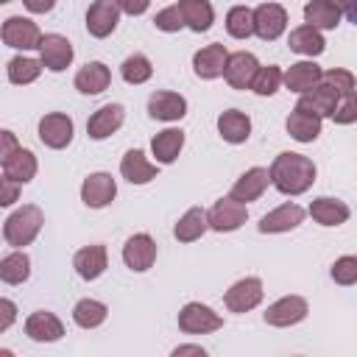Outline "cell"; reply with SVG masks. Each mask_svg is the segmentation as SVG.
<instances>
[{"label":"cell","mask_w":357,"mask_h":357,"mask_svg":"<svg viewBox=\"0 0 357 357\" xmlns=\"http://www.w3.org/2000/svg\"><path fill=\"white\" fill-rule=\"evenodd\" d=\"M0 312H3V318H0V332H8V326H11L14 318H17V304H14L11 298H0Z\"/></svg>","instance_id":"obj_45"},{"label":"cell","mask_w":357,"mask_h":357,"mask_svg":"<svg viewBox=\"0 0 357 357\" xmlns=\"http://www.w3.org/2000/svg\"><path fill=\"white\" fill-rule=\"evenodd\" d=\"M22 6H25L31 14H47V11H53L56 0H22Z\"/></svg>","instance_id":"obj_49"},{"label":"cell","mask_w":357,"mask_h":357,"mask_svg":"<svg viewBox=\"0 0 357 357\" xmlns=\"http://www.w3.org/2000/svg\"><path fill=\"white\" fill-rule=\"evenodd\" d=\"M226 61H229V50H226V45L212 42V45L195 50V56H192V70H195L198 78L212 81V78H220V75H223Z\"/></svg>","instance_id":"obj_15"},{"label":"cell","mask_w":357,"mask_h":357,"mask_svg":"<svg viewBox=\"0 0 357 357\" xmlns=\"http://www.w3.org/2000/svg\"><path fill=\"white\" fill-rule=\"evenodd\" d=\"M287 28V11L279 3H262L254 8V33L262 42H276Z\"/></svg>","instance_id":"obj_9"},{"label":"cell","mask_w":357,"mask_h":357,"mask_svg":"<svg viewBox=\"0 0 357 357\" xmlns=\"http://www.w3.org/2000/svg\"><path fill=\"white\" fill-rule=\"evenodd\" d=\"M343 20V11L332 6L329 0H310L304 6V22L318 28V31H335Z\"/></svg>","instance_id":"obj_33"},{"label":"cell","mask_w":357,"mask_h":357,"mask_svg":"<svg viewBox=\"0 0 357 357\" xmlns=\"http://www.w3.org/2000/svg\"><path fill=\"white\" fill-rule=\"evenodd\" d=\"M0 3H8V0H0Z\"/></svg>","instance_id":"obj_52"},{"label":"cell","mask_w":357,"mask_h":357,"mask_svg":"<svg viewBox=\"0 0 357 357\" xmlns=\"http://www.w3.org/2000/svg\"><path fill=\"white\" fill-rule=\"evenodd\" d=\"M31 276V257L22 248H14L0 259V279L6 284H22Z\"/></svg>","instance_id":"obj_35"},{"label":"cell","mask_w":357,"mask_h":357,"mask_svg":"<svg viewBox=\"0 0 357 357\" xmlns=\"http://www.w3.org/2000/svg\"><path fill=\"white\" fill-rule=\"evenodd\" d=\"M178 8H181V17H184V25L195 33H204L212 28L215 22V8L209 0H178Z\"/></svg>","instance_id":"obj_34"},{"label":"cell","mask_w":357,"mask_h":357,"mask_svg":"<svg viewBox=\"0 0 357 357\" xmlns=\"http://www.w3.org/2000/svg\"><path fill=\"white\" fill-rule=\"evenodd\" d=\"M120 6L114 0H95L89 8H86V31L95 36V39H106L114 33L117 22H120Z\"/></svg>","instance_id":"obj_14"},{"label":"cell","mask_w":357,"mask_h":357,"mask_svg":"<svg viewBox=\"0 0 357 357\" xmlns=\"http://www.w3.org/2000/svg\"><path fill=\"white\" fill-rule=\"evenodd\" d=\"M153 25H156L159 31H165V33H176V31H181V28H187V25H184V17H181L178 3H173V6L162 8V11L153 17Z\"/></svg>","instance_id":"obj_43"},{"label":"cell","mask_w":357,"mask_h":357,"mask_svg":"<svg viewBox=\"0 0 357 357\" xmlns=\"http://www.w3.org/2000/svg\"><path fill=\"white\" fill-rule=\"evenodd\" d=\"M259 67H262V64L257 61L254 53H248V50H237V53H229L223 78H226V84H229L231 89H251V84H254Z\"/></svg>","instance_id":"obj_10"},{"label":"cell","mask_w":357,"mask_h":357,"mask_svg":"<svg viewBox=\"0 0 357 357\" xmlns=\"http://www.w3.org/2000/svg\"><path fill=\"white\" fill-rule=\"evenodd\" d=\"M120 173H123V178H126L128 184H148V181L156 178L159 165L148 162V156H145L139 148H131V151H126V156L120 159Z\"/></svg>","instance_id":"obj_24"},{"label":"cell","mask_w":357,"mask_h":357,"mask_svg":"<svg viewBox=\"0 0 357 357\" xmlns=\"http://www.w3.org/2000/svg\"><path fill=\"white\" fill-rule=\"evenodd\" d=\"M184 148V131L181 128H165L151 139V153L156 156V165H173Z\"/></svg>","instance_id":"obj_30"},{"label":"cell","mask_w":357,"mask_h":357,"mask_svg":"<svg viewBox=\"0 0 357 357\" xmlns=\"http://www.w3.org/2000/svg\"><path fill=\"white\" fill-rule=\"evenodd\" d=\"M73 268H75V273H78L81 279H86V282L100 279V276H103V271L109 268L106 245L95 243V245H84V248H78V251H75V257H73Z\"/></svg>","instance_id":"obj_19"},{"label":"cell","mask_w":357,"mask_h":357,"mask_svg":"<svg viewBox=\"0 0 357 357\" xmlns=\"http://www.w3.org/2000/svg\"><path fill=\"white\" fill-rule=\"evenodd\" d=\"M332 120H335L337 126H351V123H357V86H354L351 92H346V95L337 100V106H335V112H332Z\"/></svg>","instance_id":"obj_42"},{"label":"cell","mask_w":357,"mask_h":357,"mask_svg":"<svg viewBox=\"0 0 357 357\" xmlns=\"http://www.w3.org/2000/svg\"><path fill=\"white\" fill-rule=\"evenodd\" d=\"M25 335L33 343H56L64 337V324L59 321V315L47 310H36L25 318Z\"/></svg>","instance_id":"obj_17"},{"label":"cell","mask_w":357,"mask_h":357,"mask_svg":"<svg viewBox=\"0 0 357 357\" xmlns=\"http://www.w3.org/2000/svg\"><path fill=\"white\" fill-rule=\"evenodd\" d=\"M117 195V181L112 178V173H89L81 184V201L89 206V209H103L114 201Z\"/></svg>","instance_id":"obj_11"},{"label":"cell","mask_w":357,"mask_h":357,"mask_svg":"<svg viewBox=\"0 0 357 357\" xmlns=\"http://www.w3.org/2000/svg\"><path fill=\"white\" fill-rule=\"evenodd\" d=\"M332 6H337L343 14H349V11H354L357 8V0H329Z\"/></svg>","instance_id":"obj_51"},{"label":"cell","mask_w":357,"mask_h":357,"mask_svg":"<svg viewBox=\"0 0 357 357\" xmlns=\"http://www.w3.org/2000/svg\"><path fill=\"white\" fill-rule=\"evenodd\" d=\"M218 134L226 142L240 145V142H245L251 137V117L245 112H240V109H226L218 117Z\"/></svg>","instance_id":"obj_28"},{"label":"cell","mask_w":357,"mask_h":357,"mask_svg":"<svg viewBox=\"0 0 357 357\" xmlns=\"http://www.w3.org/2000/svg\"><path fill=\"white\" fill-rule=\"evenodd\" d=\"M209 218V229L212 231H237L245 220H248V206L231 195L220 198L212 204V209L206 212Z\"/></svg>","instance_id":"obj_5"},{"label":"cell","mask_w":357,"mask_h":357,"mask_svg":"<svg viewBox=\"0 0 357 357\" xmlns=\"http://www.w3.org/2000/svg\"><path fill=\"white\" fill-rule=\"evenodd\" d=\"M268 184H271V170L268 167H248L234 181V187H231L229 195L237 198V201H243V204H248V201H257L268 190Z\"/></svg>","instance_id":"obj_25"},{"label":"cell","mask_w":357,"mask_h":357,"mask_svg":"<svg viewBox=\"0 0 357 357\" xmlns=\"http://www.w3.org/2000/svg\"><path fill=\"white\" fill-rule=\"evenodd\" d=\"M226 31L234 39L254 36V8H248V6H231L226 11Z\"/></svg>","instance_id":"obj_38"},{"label":"cell","mask_w":357,"mask_h":357,"mask_svg":"<svg viewBox=\"0 0 357 357\" xmlns=\"http://www.w3.org/2000/svg\"><path fill=\"white\" fill-rule=\"evenodd\" d=\"M310 304L304 296H282L265 310V324L268 326H296L307 318Z\"/></svg>","instance_id":"obj_7"},{"label":"cell","mask_w":357,"mask_h":357,"mask_svg":"<svg viewBox=\"0 0 357 357\" xmlns=\"http://www.w3.org/2000/svg\"><path fill=\"white\" fill-rule=\"evenodd\" d=\"M148 114L153 120H162V123H176L187 114V98L178 95V92L159 89L148 98Z\"/></svg>","instance_id":"obj_18"},{"label":"cell","mask_w":357,"mask_h":357,"mask_svg":"<svg viewBox=\"0 0 357 357\" xmlns=\"http://www.w3.org/2000/svg\"><path fill=\"white\" fill-rule=\"evenodd\" d=\"M106 318H109V307L103 301H98V298H81L73 307V321L81 329H98Z\"/></svg>","instance_id":"obj_37"},{"label":"cell","mask_w":357,"mask_h":357,"mask_svg":"<svg viewBox=\"0 0 357 357\" xmlns=\"http://www.w3.org/2000/svg\"><path fill=\"white\" fill-rule=\"evenodd\" d=\"M332 279L343 287L357 284V257L354 254H343L332 262Z\"/></svg>","instance_id":"obj_41"},{"label":"cell","mask_w":357,"mask_h":357,"mask_svg":"<svg viewBox=\"0 0 357 357\" xmlns=\"http://www.w3.org/2000/svg\"><path fill=\"white\" fill-rule=\"evenodd\" d=\"M42 70H45L42 59H31V56H14V59H8V64H6V75H8V81L17 84V86L33 84V81L42 75Z\"/></svg>","instance_id":"obj_36"},{"label":"cell","mask_w":357,"mask_h":357,"mask_svg":"<svg viewBox=\"0 0 357 357\" xmlns=\"http://www.w3.org/2000/svg\"><path fill=\"white\" fill-rule=\"evenodd\" d=\"M114 3H117L120 11L128 14V17H139V14H145L148 6H151V0H114Z\"/></svg>","instance_id":"obj_46"},{"label":"cell","mask_w":357,"mask_h":357,"mask_svg":"<svg viewBox=\"0 0 357 357\" xmlns=\"http://www.w3.org/2000/svg\"><path fill=\"white\" fill-rule=\"evenodd\" d=\"M206 229H209L206 209H204V206H190V209L178 218V223H176V229H173V237H176L178 243H195V240L204 237Z\"/></svg>","instance_id":"obj_32"},{"label":"cell","mask_w":357,"mask_h":357,"mask_svg":"<svg viewBox=\"0 0 357 357\" xmlns=\"http://www.w3.org/2000/svg\"><path fill=\"white\" fill-rule=\"evenodd\" d=\"M304 215H307V212H304L298 204L287 201V204L271 209L268 215H262V220H259L257 229H259L262 234H282V231H290V229L301 226V223H304Z\"/></svg>","instance_id":"obj_16"},{"label":"cell","mask_w":357,"mask_h":357,"mask_svg":"<svg viewBox=\"0 0 357 357\" xmlns=\"http://www.w3.org/2000/svg\"><path fill=\"white\" fill-rule=\"evenodd\" d=\"M321 81H324V84H329V86H335L340 95H346V92H351V89L357 86L354 75H351L349 70H343V67H329V70H324Z\"/></svg>","instance_id":"obj_44"},{"label":"cell","mask_w":357,"mask_h":357,"mask_svg":"<svg viewBox=\"0 0 357 357\" xmlns=\"http://www.w3.org/2000/svg\"><path fill=\"white\" fill-rule=\"evenodd\" d=\"M120 75H123V81L126 84H145V81H151V75H153V64H151V59L145 56V53H131V56H126V61L120 64Z\"/></svg>","instance_id":"obj_39"},{"label":"cell","mask_w":357,"mask_h":357,"mask_svg":"<svg viewBox=\"0 0 357 357\" xmlns=\"http://www.w3.org/2000/svg\"><path fill=\"white\" fill-rule=\"evenodd\" d=\"M307 212H310V218H312L315 223H321V226H340V223H346L349 215H351V209L346 206V201L329 198V195L315 198Z\"/></svg>","instance_id":"obj_26"},{"label":"cell","mask_w":357,"mask_h":357,"mask_svg":"<svg viewBox=\"0 0 357 357\" xmlns=\"http://www.w3.org/2000/svg\"><path fill=\"white\" fill-rule=\"evenodd\" d=\"M73 56H75V50H73V45H70L67 36H61V33H45L42 36L39 59H42L45 70L61 73V70H67L73 64Z\"/></svg>","instance_id":"obj_13"},{"label":"cell","mask_w":357,"mask_h":357,"mask_svg":"<svg viewBox=\"0 0 357 357\" xmlns=\"http://www.w3.org/2000/svg\"><path fill=\"white\" fill-rule=\"evenodd\" d=\"M0 137H3V148H0V159H6L8 153H14L20 145H17V137H14V131H8V128H3L0 131Z\"/></svg>","instance_id":"obj_48"},{"label":"cell","mask_w":357,"mask_h":357,"mask_svg":"<svg viewBox=\"0 0 357 357\" xmlns=\"http://www.w3.org/2000/svg\"><path fill=\"white\" fill-rule=\"evenodd\" d=\"M184 354L206 357V349H204V346H195V343H184V346H176V349H173V357H184Z\"/></svg>","instance_id":"obj_50"},{"label":"cell","mask_w":357,"mask_h":357,"mask_svg":"<svg viewBox=\"0 0 357 357\" xmlns=\"http://www.w3.org/2000/svg\"><path fill=\"white\" fill-rule=\"evenodd\" d=\"M17 195H20V181L6 178V176H3V195H0V206H11V204L17 201Z\"/></svg>","instance_id":"obj_47"},{"label":"cell","mask_w":357,"mask_h":357,"mask_svg":"<svg viewBox=\"0 0 357 357\" xmlns=\"http://www.w3.org/2000/svg\"><path fill=\"white\" fill-rule=\"evenodd\" d=\"M123 120H126V109L120 103H103L86 120V134H89V139H106L123 126Z\"/></svg>","instance_id":"obj_20"},{"label":"cell","mask_w":357,"mask_h":357,"mask_svg":"<svg viewBox=\"0 0 357 357\" xmlns=\"http://www.w3.org/2000/svg\"><path fill=\"white\" fill-rule=\"evenodd\" d=\"M271 184L282 192V195H301L315 184L318 167L310 156L304 153H293V151H282L273 162H271Z\"/></svg>","instance_id":"obj_1"},{"label":"cell","mask_w":357,"mask_h":357,"mask_svg":"<svg viewBox=\"0 0 357 357\" xmlns=\"http://www.w3.org/2000/svg\"><path fill=\"white\" fill-rule=\"evenodd\" d=\"M0 36H3V42H6L8 47H14V50H39L45 33L39 31V25H36L33 20L14 14V17H8V20L3 22Z\"/></svg>","instance_id":"obj_4"},{"label":"cell","mask_w":357,"mask_h":357,"mask_svg":"<svg viewBox=\"0 0 357 357\" xmlns=\"http://www.w3.org/2000/svg\"><path fill=\"white\" fill-rule=\"evenodd\" d=\"M284 84V73L276 67V64H268V67H259L257 70V78L251 84V89L259 95V98H271L279 92V86Z\"/></svg>","instance_id":"obj_40"},{"label":"cell","mask_w":357,"mask_h":357,"mask_svg":"<svg viewBox=\"0 0 357 357\" xmlns=\"http://www.w3.org/2000/svg\"><path fill=\"white\" fill-rule=\"evenodd\" d=\"M73 84H75V89H78L81 95H100V92L109 89V84H112V70H109L103 61H86V64L75 73Z\"/></svg>","instance_id":"obj_23"},{"label":"cell","mask_w":357,"mask_h":357,"mask_svg":"<svg viewBox=\"0 0 357 357\" xmlns=\"http://www.w3.org/2000/svg\"><path fill=\"white\" fill-rule=\"evenodd\" d=\"M123 262L134 273H145L156 262V240L151 234H145V231L131 234L126 240V245H123Z\"/></svg>","instance_id":"obj_12"},{"label":"cell","mask_w":357,"mask_h":357,"mask_svg":"<svg viewBox=\"0 0 357 357\" xmlns=\"http://www.w3.org/2000/svg\"><path fill=\"white\" fill-rule=\"evenodd\" d=\"M0 165H3V176L6 178H14L20 184H28L36 176V156L28 148H17L6 159H0Z\"/></svg>","instance_id":"obj_31"},{"label":"cell","mask_w":357,"mask_h":357,"mask_svg":"<svg viewBox=\"0 0 357 357\" xmlns=\"http://www.w3.org/2000/svg\"><path fill=\"white\" fill-rule=\"evenodd\" d=\"M321 75H324V70H321L312 59H304V61H296V64H290V67L284 70V86H287L290 92L304 95V92L315 89V86L321 84Z\"/></svg>","instance_id":"obj_22"},{"label":"cell","mask_w":357,"mask_h":357,"mask_svg":"<svg viewBox=\"0 0 357 357\" xmlns=\"http://www.w3.org/2000/svg\"><path fill=\"white\" fill-rule=\"evenodd\" d=\"M73 134H75L73 117L64 112H50L39 120V139H42V145H47L53 151L67 148L73 142Z\"/></svg>","instance_id":"obj_8"},{"label":"cell","mask_w":357,"mask_h":357,"mask_svg":"<svg viewBox=\"0 0 357 357\" xmlns=\"http://www.w3.org/2000/svg\"><path fill=\"white\" fill-rule=\"evenodd\" d=\"M45 226V215L36 204H22L20 209H14L6 220H3V240L11 245V248H25L31 245L39 231Z\"/></svg>","instance_id":"obj_2"},{"label":"cell","mask_w":357,"mask_h":357,"mask_svg":"<svg viewBox=\"0 0 357 357\" xmlns=\"http://www.w3.org/2000/svg\"><path fill=\"white\" fill-rule=\"evenodd\" d=\"M321 120H324V117H318V114H312V112L293 109V112L287 114L284 128H287V134H290L296 142H315L318 134H321Z\"/></svg>","instance_id":"obj_29"},{"label":"cell","mask_w":357,"mask_h":357,"mask_svg":"<svg viewBox=\"0 0 357 357\" xmlns=\"http://www.w3.org/2000/svg\"><path fill=\"white\" fill-rule=\"evenodd\" d=\"M340 98H343V95H340L335 86H329V84L321 81L315 89H310V92H304V95L298 98L296 109L312 112V114H318V117H332V112H335V106H337Z\"/></svg>","instance_id":"obj_21"},{"label":"cell","mask_w":357,"mask_h":357,"mask_svg":"<svg viewBox=\"0 0 357 357\" xmlns=\"http://www.w3.org/2000/svg\"><path fill=\"white\" fill-rule=\"evenodd\" d=\"M287 47H290L293 53H298V56L315 59V56H321V53L326 50V42H324V36H321L318 28H312V25L304 22V25H298V28L290 31V36H287Z\"/></svg>","instance_id":"obj_27"},{"label":"cell","mask_w":357,"mask_h":357,"mask_svg":"<svg viewBox=\"0 0 357 357\" xmlns=\"http://www.w3.org/2000/svg\"><path fill=\"white\" fill-rule=\"evenodd\" d=\"M262 296H265V290H262V279L259 276H245V279H237L229 290H226V296H223V301H226V310L229 312H248V310H254L259 301H262Z\"/></svg>","instance_id":"obj_6"},{"label":"cell","mask_w":357,"mask_h":357,"mask_svg":"<svg viewBox=\"0 0 357 357\" xmlns=\"http://www.w3.org/2000/svg\"><path fill=\"white\" fill-rule=\"evenodd\" d=\"M220 326H223V318L201 301H187L178 310V329L184 335H209V332H218Z\"/></svg>","instance_id":"obj_3"}]
</instances>
